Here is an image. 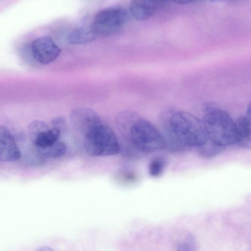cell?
I'll return each instance as SVG.
<instances>
[{"label":"cell","instance_id":"obj_1","mask_svg":"<svg viewBox=\"0 0 251 251\" xmlns=\"http://www.w3.org/2000/svg\"><path fill=\"white\" fill-rule=\"evenodd\" d=\"M169 125L175 138L183 147L198 148L208 139L202 122L190 113H175L170 117Z\"/></svg>","mask_w":251,"mask_h":251},{"label":"cell","instance_id":"obj_2","mask_svg":"<svg viewBox=\"0 0 251 251\" xmlns=\"http://www.w3.org/2000/svg\"><path fill=\"white\" fill-rule=\"evenodd\" d=\"M201 122L207 139L213 143L223 148L235 143V122L226 111L211 110Z\"/></svg>","mask_w":251,"mask_h":251},{"label":"cell","instance_id":"obj_3","mask_svg":"<svg viewBox=\"0 0 251 251\" xmlns=\"http://www.w3.org/2000/svg\"><path fill=\"white\" fill-rule=\"evenodd\" d=\"M129 139L137 149L143 152H153L167 147L160 131L149 121L140 118L131 127Z\"/></svg>","mask_w":251,"mask_h":251},{"label":"cell","instance_id":"obj_4","mask_svg":"<svg viewBox=\"0 0 251 251\" xmlns=\"http://www.w3.org/2000/svg\"><path fill=\"white\" fill-rule=\"evenodd\" d=\"M84 146L92 156L114 155L119 152L120 146L113 131L101 124L85 136Z\"/></svg>","mask_w":251,"mask_h":251},{"label":"cell","instance_id":"obj_5","mask_svg":"<svg viewBox=\"0 0 251 251\" xmlns=\"http://www.w3.org/2000/svg\"><path fill=\"white\" fill-rule=\"evenodd\" d=\"M130 16L129 11L122 7L106 8L96 15L91 26L98 36L114 34L122 29Z\"/></svg>","mask_w":251,"mask_h":251},{"label":"cell","instance_id":"obj_6","mask_svg":"<svg viewBox=\"0 0 251 251\" xmlns=\"http://www.w3.org/2000/svg\"><path fill=\"white\" fill-rule=\"evenodd\" d=\"M31 51L37 62L47 65L54 62L58 57L61 49L51 37L43 36L32 41Z\"/></svg>","mask_w":251,"mask_h":251},{"label":"cell","instance_id":"obj_7","mask_svg":"<svg viewBox=\"0 0 251 251\" xmlns=\"http://www.w3.org/2000/svg\"><path fill=\"white\" fill-rule=\"evenodd\" d=\"M70 120L72 126L84 136L101 124L99 115L93 110L86 107H79L72 110Z\"/></svg>","mask_w":251,"mask_h":251},{"label":"cell","instance_id":"obj_8","mask_svg":"<svg viewBox=\"0 0 251 251\" xmlns=\"http://www.w3.org/2000/svg\"><path fill=\"white\" fill-rule=\"evenodd\" d=\"M168 2L164 0H134L130 3L129 12L137 20H147L153 16Z\"/></svg>","mask_w":251,"mask_h":251},{"label":"cell","instance_id":"obj_9","mask_svg":"<svg viewBox=\"0 0 251 251\" xmlns=\"http://www.w3.org/2000/svg\"><path fill=\"white\" fill-rule=\"evenodd\" d=\"M21 156L20 150L11 132L5 126L0 125V161H14Z\"/></svg>","mask_w":251,"mask_h":251},{"label":"cell","instance_id":"obj_10","mask_svg":"<svg viewBox=\"0 0 251 251\" xmlns=\"http://www.w3.org/2000/svg\"><path fill=\"white\" fill-rule=\"evenodd\" d=\"M235 143L241 147L250 149L251 147V117L243 116L235 122Z\"/></svg>","mask_w":251,"mask_h":251},{"label":"cell","instance_id":"obj_11","mask_svg":"<svg viewBox=\"0 0 251 251\" xmlns=\"http://www.w3.org/2000/svg\"><path fill=\"white\" fill-rule=\"evenodd\" d=\"M60 135V129L49 127L40 132L31 141L36 149H44L57 142Z\"/></svg>","mask_w":251,"mask_h":251},{"label":"cell","instance_id":"obj_12","mask_svg":"<svg viewBox=\"0 0 251 251\" xmlns=\"http://www.w3.org/2000/svg\"><path fill=\"white\" fill-rule=\"evenodd\" d=\"M98 37L92 26L79 27L69 33L67 40L73 45H83L92 42Z\"/></svg>","mask_w":251,"mask_h":251},{"label":"cell","instance_id":"obj_13","mask_svg":"<svg viewBox=\"0 0 251 251\" xmlns=\"http://www.w3.org/2000/svg\"><path fill=\"white\" fill-rule=\"evenodd\" d=\"M139 119L138 116L134 113L130 111H124L117 115L116 124L122 134L129 139L130 129Z\"/></svg>","mask_w":251,"mask_h":251},{"label":"cell","instance_id":"obj_14","mask_svg":"<svg viewBox=\"0 0 251 251\" xmlns=\"http://www.w3.org/2000/svg\"><path fill=\"white\" fill-rule=\"evenodd\" d=\"M36 150L45 159L46 158H55L61 156L65 153L67 146L64 143L58 141L47 148L44 149H36Z\"/></svg>","mask_w":251,"mask_h":251},{"label":"cell","instance_id":"obj_15","mask_svg":"<svg viewBox=\"0 0 251 251\" xmlns=\"http://www.w3.org/2000/svg\"><path fill=\"white\" fill-rule=\"evenodd\" d=\"M198 149L201 155L208 158L219 154L222 151L223 147L215 145L207 139L203 145L198 147Z\"/></svg>","mask_w":251,"mask_h":251},{"label":"cell","instance_id":"obj_16","mask_svg":"<svg viewBox=\"0 0 251 251\" xmlns=\"http://www.w3.org/2000/svg\"><path fill=\"white\" fill-rule=\"evenodd\" d=\"M165 162L162 159L155 158L152 160L149 165V174L152 177L158 176L163 172Z\"/></svg>","mask_w":251,"mask_h":251},{"label":"cell","instance_id":"obj_17","mask_svg":"<svg viewBox=\"0 0 251 251\" xmlns=\"http://www.w3.org/2000/svg\"><path fill=\"white\" fill-rule=\"evenodd\" d=\"M176 251H197L196 243L194 237L191 234L188 235L178 244Z\"/></svg>","mask_w":251,"mask_h":251},{"label":"cell","instance_id":"obj_18","mask_svg":"<svg viewBox=\"0 0 251 251\" xmlns=\"http://www.w3.org/2000/svg\"><path fill=\"white\" fill-rule=\"evenodd\" d=\"M64 119L62 117H57L53 118L51 120V123L54 126V127L57 128L58 129V126L64 124Z\"/></svg>","mask_w":251,"mask_h":251},{"label":"cell","instance_id":"obj_19","mask_svg":"<svg viewBox=\"0 0 251 251\" xmlns=\"http://www.w3.org/2000/svg\"><path fill=\"white\" fill-rule=\"evenodd\" d=\"M35 251H54L51 248L47 246H43L37 249Z\"/></svg>","mask_w":251,"mask_h":251},{"label":"cell","instance_id":"obj_20","mask_svg":"<svg viewBox=\"0 0 251 251\" xmlns=\"http://www.w3.org/2000/svg\"><path fill=\"white\" fill-rule=\"evenodd\" d=\"M176 3H178L179 4H186V3H189L191 2H193V1H189V0H180V1H175Z\"/></svg>","mask_w":251,"mask_h":251}]
</instances>
